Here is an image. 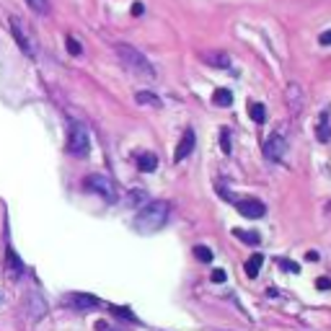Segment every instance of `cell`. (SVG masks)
Returning <instances> with one entry per match:
<instances>
[{
	"instance_id": "16",
	"label": "cell",
	"mask_w": 331,
	"mask_h": 331,
	"mask_svg": "<svg viewBox=\"0 0 331 331\" xmlns=\"http://www.w3.org/2000/svg\"><path fill=\"white\" fill-rule=\"evenodd\" d=\"M134 101H138L140 106H153V109L160 106V98L156 94H150V91H138V94H134Z\"/></svg>"
},
{
	"instance_id": "23",
	"label": "cell",
	"mask_w": 331,
	"mask_h": 331,
	"mask_svg": "<svg viewBox=\"0 0 331 331\" xmlns=\"http://www.w3.org/2000/svg\"><path fill=\"white\" fill-rule=\"evenodd\" d=\"M194 256H197L202 264H210L212 262V251H210L207 246H194Z\"/></svg>"
},
{
	"instance_id": "22",
	"label": "cell",
	"mask_w": 331,
	"mask_h": 331,
	"mask_svg": "<svg viewBox=\"0 0 331 331\" xmlns=\"http://www.w3.org/2000/svg\"><path fill=\"white\" fill-rule=\"evenodd\" d=\"M277 266L280 269H284V272H290V274H300V264H295L292 259H277Z\"/></svg>"
},
{
	"instance_id": "21",
	"label": "cell",
	"mask_w": 331,
	"mask_h": 331,
	"mask_svg": "<svg viewBox=\"0 0 331 331\" xmlns=\"http://www.w3.org/2000/svg\"><path fill=\"white\" fill-rule=\"evenodd\" d=\"M145 200H148V197H145V192H142V189H134V192L127 194V204L134 207V210H140V204H142Z\"/></svg>"
},
{
	"instance_id": "31",
	"label": "cell",
	"mask_w": 331,
	"mask_h": 331,
	"mask_svg": "<svg viewBox=\"0 0 331 331\" xmlns=\"http://www.w3.org/2000/svg\"><path fill=\"white\" fill-rule=\"evenodd\" d=\"M306 259H308V262H318V254H316V251H308Z\"/></svg>"
},
{
	"instance_id": "7",
	"label": "cell",
	"mask_w": 331,
	"mask_h": 331,
	"mask_svg": "<svg viewBox=\"0 0 331 331\" xmlns=\"http://www.w3.org/2000/svg\"><path fill=\"white\" fill-rule=\"evenodd\" d=\"M194 148H197V134H194V130H192V127H186V130H184V134H182V140H178V145H176V150H174V163L189 158Z\"/></svg>"
},
{
	"instance_id": "10",
	"label": "cell",
	"mask_w": 331,
	"mask_h": 331,
	"mask_svg": "<svg viewBox=\"0 0 331 331\" xmlns=\"http://www.w3.org/2000/svg\"><path fill=\"white\" fill-rule=\"evenodd\" d=\"M202 60L210 68H220V70H228L230 68V57L225 52H202Z\"/></svg>"
},
{
	"instance_id": "19",
	"label": "cell",
	"mask_w": 331,
	"mask_h": 331,
	"mask_svg": "<svg viewBox=\"0 0 331 331\" xmlns=\"http://www.w3.org/2000/svg\"><path fill=\"white\" fill-rule=\"evenodd\" d=\"M24 3L39 16H50V0H24Z\"/></svg>"
},
{
	"instance_id": "8",
	"label": "cell",
	"mask_w": 331,
	"mask_h": 331,
	"mask_svg": "<svg viewBox=\"0 0 331 331\" xmlns=\"http://www.w3.org/2000/svg\"><path fill=\"white\" fill-rule=\"evenodd\" d=\"M284 153H288V140H284V134L274 132L272 138L266 140V145H264V156L269 160H282Z\"/></svg>"
},
{
	"instance_id": "4",
	"label": "cell",
	"mask_w": 331,
	"mask_h": 331,
	"mask_svg": "<svg viewBox=\"0 0 331 331\" xmlns=\"http://www.w3.org/2000/svg\"><path fill=\"white\" fill-rule=\"evenodd\" d=\"M83 186H86L88 192L98 194V197H101L104 202H106V204L116 202V186L109 182L106 176H101V174H91V176H86V178H83Z\"/></svg>"
},
{
	"instance_id": "29",
	"label": "cell",
	"mask_w": 331,
	"mask_h": 331,
	"mask_svg": "<svg viewBox=\"0 0 331 331\" xmlns=\"http://www.w3.org/2000/svg\"><path fill=\"white\" fill-rule=\"evenodd\" d=\"M212 282H225V272H222V269H215V272H212Z\"/></svg>"
},
{
	"instance_id": "11",
	"label": "cell",
	"mask_w": 331,
	"mask_h": 331,
	"mask_svg": "<svg viewBox=\"0 0 331 331\" xmlns=\"http://www.w3.org/2000/svg\"><path fill=\"white\" fill-rule=\"evenodd\" d=\"M288 104H290V112L292 114L303 112V91H300L298 83H290L288 86Z\"/></svg>"
},
{
	"instance_id": "12",
	"label": "cell",
	"mask_w": 331,
	"mask_h": 331,
	"mask_svg": "<svg viewBox=\"0 0 331 331\" xmlns=\"http://www.w3.org/2000/svg\"><path fill=\"white\" fill-rule=\"evenodd\" d=\"M6 262H8V274H10L13 280H18V277L24 274V264H21V259H18V254L13 251V248H8Z\"/></svg>"
},
{
	"instance_id": "20",
	"label": "cell",
	"mask_w": 331,
	"mask_h": 331,
	"mask_svg": "<svg viewBox=\"0 0 331 331\" xmlns=\"http://www.w3.org/2000/svg\"><path fill=\"white\" fill-rule=\"evenodd\" d=\"M248 116H251V119H254V122H256V124H262L264 119H266V112H264V106H262V104L251 101V104H248Z\"/></svg>"
},
{
	"instance_id": "1",
	"label": "cell",
	"mask_w": 331,
	"mask_h": 331,
	"mask_svg": "<svg viewBox=\"0 0 331 331\" xmlns=\"http://www.w3.org/2000/svg\"><path fill=\"white\" fill-rule=\"evenodd\" d=\"M168 215H171V204L166 200L148 202L145 207H140V212L134 215V228L140 233H156L168 222Z\"/></svg>"
},
{
	"instance_id": "15",
	"label": "cell",
	"mask_w": 331,
	"mask_h": 331,
	"mask_svg": "<svg viewBox=\"0 0 331 331\" xmlns=\"http://www.w3.org/2000/svg\"><path fill=\"white\" fill-rule=\"evenodd\" d=\"M233 236H236L238 240H244L246 246H256L259 240H262L256 230H246V228H236V230H233Z\"/></svg>"
},
{
	"instance_id": "6",
	"label": "cell",
	"mask_w": 331,
	"mask_h": 331,
	"mask_svg": "<svg viewBox=\"0 0 331 331\" xmlns=\"http://www.w3.org/2000/svg\"><path fill=\"white\" fill-rule=\"evenodd\" d=\"M8 28H10L13 39H16L18 50H21L24 54H28V57H34V44H32V39H28V34L24 32V24H21L16 16H10V18H8Z\"/></svg>"
},
{
	"instance_id": "17",
	"label": "cell",
	"mask_w": 331,
	"mask_h": 331,
	"mask_svg": "<svg viewBox=\"0 0 331 331\" xmlns=\"http://www.w3.org/2000/svg\"><path fill=\"white\" fill-rule=\"evenodd\" d=\"M316 134H318V140H321V142H328V140H331V127H328V112H324V114H321V119H318V130H316Z\"/></svg>"
},
{
	"instance_id": "18",
	"label": "cell",
	"mask_w": 331,
	"mask_h": 331,
	"mask_svg": "<svg viewBox=\"0 0 331 331\" xmlns=\"http://www.w3.org/2000/svg\"><path fill=\"white\" fill-rule=\"evenodd\" d=\"M262 264H264V256H262V254H254V256H248V262H246V274H248V277H256L259 269H262Z\"/></svg>"
},
{
	"instance_id": "2",
	"label": "cell",
	"mask_w": 331,
	"mask_h": 331,
	"mask_svg": "<svg viewBox=\"0 0 331 331\" xmlns=\"http://www.w3.org/2000/svg\"><path fill=\"white\" fill-rule=\"evenodd\" d=\"M114 52H116V57H119V62H122L130 72L140 75V78H145V80H153V78H156V68L150 65V60H148L140 50H134L132 44L119 42V44H114Z\"/></svg>"
},
{
	"instance_id": "3",
	"label": "cell",
	"mask_w": 331,
	"mask_h": 331,
	"mask_svg": "<svg viewBox=\"0 0 331 331\" xmlns=\"http://www.w3.org/2000/svg\"><path fill=\"white\" fill-rule=\"evenodd\" d=\"M68 153L72 158H86L88 153H91V134H88V130L78 122L70 124V132H68Z\"/></svg>"
},
{
	"instance_id": "28",
	"label": "cell",
	"mask_w": 331,
	"mask_h": 331,
	"mask_svg": "<svg viewBox=\"0 0 331 331\" xmlns=\"http://www.w3.org/2000/svg\"><path fill=\"white\" fill-rule=\"evenodd\" d=\"M112 310H114V313H119V316H122V318H130V321L134 318V316H132V313H130L127 308H114V306H112Z\"/></svg>"
},
{
	"instance_id": "25",
	"label": "cell",
	"mask_w": 331,
	"mask_h": 331,
	"mask_svg": "<svg viewBox=\"0 0 331 331\" xmlns=\"http://www.w3.org/2000/svg\"><path fill=\"white\" fill-rule=\"evenodd\" d=\"M68 52L72 54V57H78L80 52H83V47H80V42L75 39V36H68Z\"/></svg>"
},
{
	"instance_id": "14",
	"label": "cell",
	"mask_w": 331,
	"mask_h": 331,
	"mask_svg": "<svg viewBox=\"0 0 331 331\" xmlns=\"http://www.w3.org/2000/svg\"><path fill=\"white\" fill-rule=\"evenodd\" d=\"M212 104L220 106V109H228V106H233V94L228 91V88H218V91L212 94Z\"/></svg>"
},
{
	"instance_id": "9",
	"label": "cell",
	"mask_w": 331,
	"mask_h": 331,
	"mask_svg": "<svg viewBox=\"0 0 331 331\" xmlns=\"http://www.w3.org/2000/svg\"><path fill=\"white\" fill-rule=\"evenodd\" d=\"M62 306L78 308V310H88V308H96L98 306V298L88 295V292H70V295L62 298Z\"/></svg>"
},
{
	"instance_id": "27",
	"label": "cell",
	"mask_w": 331,
	"mask_h": 331,
	"mask_svg": "<svg viewBox=\"0 0 331 331\" xmlns=\"http://www.w3.org/2000/svg\"><path fill=\"white\" fill-rule=\"evenodd\" d=\"M318 44H321V47H331V28L318 36Z\"/></svg>"
},
{
	"instance_id": "30",
	"label": "cell",
	"mask_w": 331,
	"mask_h": 331,
	"mask_svg": "<svg viewBox=\"0 0 331 331\" xmlns=\"http://www.w3.org/2000/svg\"><path fill=\"white\" fill-rule=\"evenodd\" d=\"M142 10H145L142 3H134V6H132V16H142Z\"/></svg>"
},
{
	"instance_id": "13",
	"label": "cell",
	"mask_w": 331,
	"mask_h": 331,
	"mask_svg": "<svg viewBox=\"0 0 331 331\" xmlns=\"http://www.w3.org/2000/svg\"><path fill=\"white\" fill-rule=\"evenodd\" d=\"M138 168L145 171V174L156 171V168H158V158H156V153H140V156H138Z\"/></svg>"
},
{
	"instance_id": "24",
	"label": "cell",
	"mask_w": 331,
	"mask_h": 331,
	"mask_svg": "<svg viewBox=\"0 0 331 331\" xmlns=\"http://www.w3.org/2000/svg\"><path fill=\"white\" fill-rule=\"evenodd\" d=\"M220 140H222V153H225V156H230V150H233V148H230V130H228V127H222V130H220Z\"/></svg>"
},
{
	"instance_id": "26",
	"label": "cell",
	"mask_w": 331,
	"mask_h": 331,
	"mask_svg": "<svg viewBox=\"0 0 331 331\" xmlns=\"http://www.w3.org/2000/svg\"><path fill=\"white\" fill-rule=\"evenodd\" d=\"M316 288H318V290H331V280L328 277H318V280H316Z\"/></svg>"
},
{
	"instance_id": "5",
	"label": "cell",
	"mask_w": 331,
	"mask_h": 331,
	"mask_svg": "<svg viewBox=\"0 0 331 331\" xmlns=\"http://www.w3.org/2000/svg\"><path fill=\"white\" fill-rule=\"evenodd\" d=\"M220 194L225 200H230L236 207H238V212L244 215V218H251V220H256V218H264L266 215V207H264V202H259V200H248V197H230L225 189H220Z\"/></svg>"
}]
</instances>
